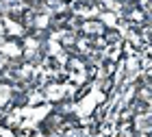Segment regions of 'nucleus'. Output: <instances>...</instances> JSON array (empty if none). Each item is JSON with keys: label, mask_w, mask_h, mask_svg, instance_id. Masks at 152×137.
<instances>
[{"label": "nucleus", "mask_w": 152, "mask_h": 137, "mask_svg": "<svg viewBox=\"0 0 152 137\" xmlns=\"http://www.w3.org/2000/svg\"><path fill=\"white\" fill-rule=\"evenodd\" d=\"M65 76L72 81V83L76 85H83V83H87V78L91 76V72H89V65L85 63L83 59L78 57H70L67 59V63H65Z\"/></svg>", "instance_id": "1"}, {"label": "nucleus", "mask_w": 152, "mask_h": 137, "mask_svg": "<svg viewBox=\"0 0 152 137\" xmlns=\"http://www.w3.org/2000/svg\"><path fill=\"white\" fill-rule=\"evenodd\" d=\"M124 15H126V20H128V22H133V24H146V11H143L139 4L128 7V11L124 13Z\"/></svg>", "instance_id": "2"}]
</instances>
